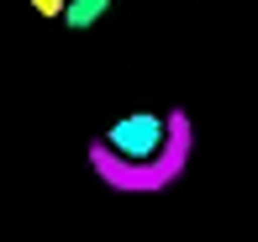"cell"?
I'll return each mask as SVG.
<instances>
[{"label": "cell", "instance_id": "cell-2", "mask_svg": "<svg viewBox=\"0 0 258 242\" xmlns=\"http://www.w3.org/2000/svg\"><path fill=\"white\" fill-rule=\"evenodd\" d=\"M105 11H111V0H69L63 6V27L69 32H90Z\"/></svg>", "mask_w": 258, "mask_h": 242}, {"label": "cell", "instance_id": "cell-1", "mask_svg": "<svg viewBox=\"0 0 258 242\" xmlns=\"http://www.w3.org/2000/svg\"><path fill=\"white\" fill-rule=\"evenodd\" d=\"M111 147H116L121 158H132V164H148V158L163 147V116L137 111V116L116 121V126H111Z\"/></svg>", "mask_w": 258, "mask_h": 242}, {"label": "cell", "instance_id": "cell-3", "mask_svg": "<svg viewBox=\"0 0 258 242\" xmlns=\"http://www.w3.org/2000/svg\"><path fill=\"white\" fill-rule=\"evenodd\" d=\"M63 6H69V0H32L37 16H63Z\"/></svg>", "mask_w": 258, "mask_h": 242}]
</instances>
